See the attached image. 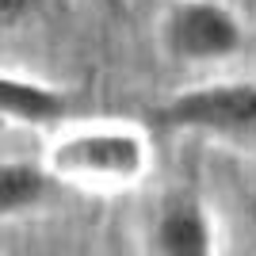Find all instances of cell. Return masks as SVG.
<instances>
[{
    "label": "cell",
    "mask_w": 256,
    "mask_h": 256,
    "mask_svg": "<svg viewBox=\"0 0 256 256\" xmlns=\"http://www.w3.org/2000/svg\"><path fill=\"white\" fill-rule=\"evenodd\" d=\"M150 248L160 256H210L214 222L206 206L192 195H168L150 230Z\"/></svg>",
    "instance_id": "obj_4"
},
{
    "label": "cell",
    "mask_w": 256,
    "mask_h": 256,
    "mask_svg": "<svg viewBox=\"0 0 256 256\" xmlns=\"http://www.w3.org/2000/svg\"><path fill=\"white\" fill-rule=\"evenodd\" d=\"M54 184L73 188H134L150 172V138L138 126H73L62 130L46 150Z\"/></svg>",
    "instance_id": "obj_1"
},
{
    "label": "cell",
    "mask_w": 256,
    "mask_h": 256,
    "mask_svg": "<svg viewBox=\"0 0 256 256\" xmlns=\"http://www.w3.org/2000/svg\"><path fill=\"white\" fill-rule=\"evenodd\" d=\"M248 218H252V234H256V199H252V206H248Z\"/></svg>",
    "instance_id": "obj_8"
},
{
    "label": "cell",
    "mask_w": 256,
    "mask_h": 256,
    "mask_svg": "<svg viewBox=\"0 0 256 256\" xmlns=\"http://www.w3.org/2000/svg\"><path fill=\"white\" fill-rule=\"evenodd\" d=\"M54 176L46 164L31 160H0V218H20L46 203Z\"/></svg>",
    "instance_id": "obj_6"
},
{
    "label": "cell",
    "mask_w": 256,
    "mask_h": 256,
    "mask_svg": "<svg viewBox=\"0 0 256 256\" xmlns=\"http://www.w3.org/2000/svg\"><path fill=\"white\" fill-rule=\"evenodd\" d=\"M157 130L256 138V80H210L164 100L150 111Z\"/></svg>",
    "instance_id": "obj_2"
},
{
    "label": "cell",
    "mask_w": 256,
    "mask_h": 256,
    "mask_svg": "<svg viewBox=\"0 0 256 256\" xmlns=\"http://www.w3.org/2000/svg\"><path fill=\"white\" fill-rule=\"evenodd\" d=\"M160 42L164 54L176 62H226L245 46V31L237 16L218 0H180L172 4L160 23Z\"/></svg>",
    "instance_id": "obj_3"
},
{
    "label": "cell",
    "mask_w": 256,
    "mask_h": 256,
    "mask_svg": "<svg viewBox=\"0 0 256 256\" xmlns=\"http://www.w3.org/2000/svg\"><path fill=\"white\" fill-rule=\"evenodd\" d=\"M34 0H0V27H16V23L31 12Z\"/></svg>",
    "instance_id": "obj_7"
},
{
    "label": "cell",
    "mask_w": 256,
    "mask_h": 256,
    "mask_svg": "<svg viewBox=\"0 0 256 256\" xmlns=\"http://www.w3.org/2000/svg\"><path fill=\"white\" fill-rule=\"evenodd\" d=\"M69 115V96L34 76L0 69V118L20 126H54Z\"/></svg>",
    "instance_id": "obj_5"
}]
</instances>
